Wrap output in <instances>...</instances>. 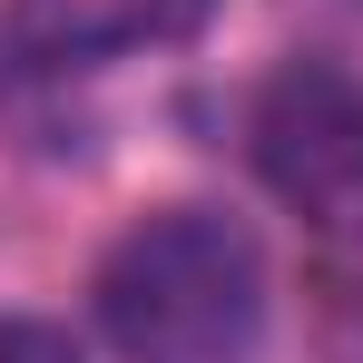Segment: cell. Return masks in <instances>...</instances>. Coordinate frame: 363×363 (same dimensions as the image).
<instances>
[{
    "label": "cell",
    "instance_id": "6da1fadb",
    "mask_svg": "<svg viewBox=\"0 0 363 363\" xmlns=\"http://www.w3.org/2000/svg\"><path fill=\"white\" fill-rule=\"evenodd\" d=\"M99 334L118 363H255L265 255L226 206H157L99 265Z\"/></svg>",
    "mask_w": 363,
    "mask_h": 363
},
{
    "label": "cell",
    "instance_id": "7a4b0ae2",
    "mask_svg": "<svg viewBox=\"0 0 363 363\" xmlns=\"http://www.w3.org/2000/svg\"><path fill=\"white\" fill-rule=\"evenodd\" d=\"M255 167L314 236L363 245V69L344 60H285L255 99Z\"/></svg>",
    "mask_w": 363,
    "mask_h": 363
},
{
    "label": "cell",
    "instance_id": "277c9868",
    "mask_svg": "<svg viewBox=\"0 0 363 363\" xmlns=\"http://www.w3.org/2000/svg\"><path fill=\"white\" fill-rule=\"evenodd\" d=\"M0 363H89V354H79V334L40 324V314H0Z\"/></svg>",
    "mask_w": 363,
    "mask_h": 363
},
{
    "label": "cell",
    "instance_id": "3957f363",
    "mask_svg": "<svg viewBox=\"0 0 363 363\" xmlns=\"http://www.w3.org/2000/svg\"><path fill=\"white\" fill-rule=\"evenodd\" d=\"M216 0H10V50L30 69H99L128 50H167Z\"/></svg>",
    "mask_w": 363,
    "mask_h": 363
}]
</instances>
